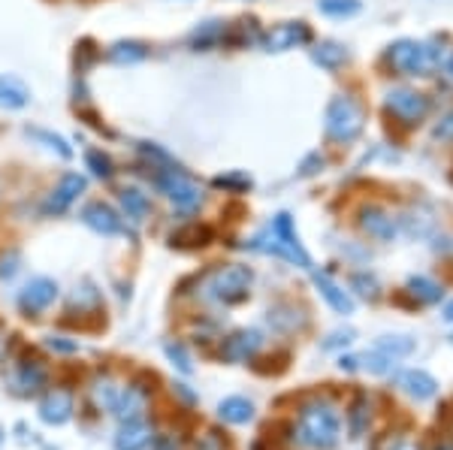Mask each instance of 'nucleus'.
Returning a JSON list of instances; mask_svg holds the SVG:
<instances>
[{"mask_svg": "<svg viewBox=\"0 0 453 450\" xmlns=\"http://www.w3.org/2000/svg\"><path fill=\"white\" fill-rule=\"evenodd\" d=\"M339 366H342V369H357V360H354V357H342Z\"/></svg>", "mask_w": 453, "mask_h": 450, "instance_id": "43", "label": "nucleus"}, {"mask_svg": "<svg viewBox=\"0 0 453 450\" xmlns=\"http://www.w3.org/2000/svg\"><path fill=\"white\" fill-rule=\"evenodd\" d=\"M85 185H88L85 176H79V172H64V176L58 179V185L49 191L46 202H42V212H46V215H64L73 202L85 194Z\"/></svg>", "mask_w": 453, "mask_h": 450, "instance_id": "9", "label": "nucleus"}, {"mask_svg": "<svg viewBox=\"0 0 453 450\" xmlns=\"http://www.w3.org/2000/svg\"><path fill=\"white\" fill-rule=\"evenodd\" d=\"M164 354H166V360L173 362L179 372H185V375H191L194 372V362H191V354L185 351V345L181 342H166L164 345Z\"/></svg>", "mask_w": 453, "mask_h": 450, "instance_id": "34", "label": "nucleus"}, {"mask_svg": "<svg viewBox=\"0 0 453 450\" xmlns=\"http://www.w3.org/2000/svg\"><path fill=\"white\" fill-rule=\"evenodd\" d=\"M46 347H49V351H55V354H76L79 342H64V336H49Z\"/></svg>", "mask_w": 453, "mask_h": 450, "instance_id": "38", "label": "nucleus"}, {"mask_svg": "<svg viewBox=\"0 0 453 450\" xmlns=\"http://www.w3.org/2000/svg\"><path fill=\"white\" fill-rule=\"evenodd\" d=\"M251 285H254V272L251 266L242 263H230L221 266V270L209 272L206 278V296L221 306H239L251 296Z\"/></svg>", "mask_w": 453, "mask_h": 450, "instance_id": "4", "label": "nucleus"}, {"mask_svg": "<svg viewBox=\"0 0 453 450\" xmlns=\"http://www.w3.org/2000/svg\"><path fill=\"white\" fill-rule=\"evenodd\" d=\"M444 317H448V321H453V302H448V309H444Z\"/></svg>", "mask_w": 453, "mask_h": 450, "instance_id": "45", "label": "nucleus"}, {"mask_svg": "<svg viewBox=\"0 0 453 450\" xmlns=\"http://www.w3.org/2000/svg\"><path fill=\"white\" fill-rule=\"evenodd\" d=\"M348 423H350V435H354V439H363L366 423H369V399L366 396H357L354 402H350Z\"/></svg>", "mask_w": 453, "mask_h": 450, "instance_id": "29", "label": "nucleus"}, {"mask_svg": "<svg viewBox=\"0 0 453 450\" xmlns=\"http://www.w3.org/2000/svg\"><path fill=\"white\" fill-rule=\"evenodd\" d=\"M408 294L414 296V300L426 302V306H433L444 296L441 285H435L433 278H423V275H414V278H408Z\"/></svg>", "mask_w": 453, "mask_h": 450, "instance_id": "26", "label": "nucleus"}, {"mask_svg": "<svg viewBox=\"0 0 453 450\" xmlns=\"http://www.w3.org/2000/svg\"><path fill=\"white\" fill-rule=\"evenodd\" d=\"M215 187H224V191H245V187H251V179L242 176V172H230V176H218Z\"/></svg>", "mask_w": 453, "mask_h": 450, "instance_id": "37", "label": "nucleus"}, {"mask_svg": "<svg viewBox=\"0 0 453 450\" xmlns=\"http://www.w3.org/2000/svg\"><path fill=\"white\" fill-rule=\"evenodd\" d=\"M318 10L324 12V16L345 19V16L360 12V0H318Z\"/></svg>", "mask_w": 453, "mask_h": 450, "instance_id": "33", "label": "nucleus"}, {"mask_svg": "<svg viewBox=\"0 0 453 450\" xmlns=\"http://www.w3.org/2000/svg\"><path fill=\"white\" fill-rule=\"evenodd\" d=\"M58 300V281L46 278V275H36L19 290V311L25 317H40L52 302Z\"/></svg>", "mask_w": 453, "mask_h": 450, "instance_id": "8", "label": "nucleus"}, {"mask_svg": "<svg viewBox=\"0 0 453 450\" xmlns=\"http://www.w3.org/2000/svg\"><path fill=\"white\" fill-rule=\"evenodd\" d=\"M378 351L387 354L390 360H399V357H408L414 351V339L411 336H384L378 342Z\"/></svg>", "mask_w": 453, "mask_h": 450, "instance_id": "31", "label": "nucleus"}, {"mask_svg": "<svg viewBox=\"0 0 453 450\" xmlns=\"http://www.w3.org/2000/svg\"><path fill=\"white\" fill-rule=\"evenodd\" d=\"M438 450H453V445H441V447H438Z\"/></svg>", "mask_w": 453, "mask_h": 450, "instance_id": "46", "label": "nucleus"}, {"mask_svg": "<svg viewBox=\"0 0 453 450\" xmlns=\"http://www.w3.org/2000/svg\"><path fill=\"white\" fill-rule=\"evenodd\" d=\"M363 125H366V115H363V106L357 103L348 94H339V97L330 100L324 115V127L326 136L335 142H354L357 136L363 133Z\"/></svg>", "mask_w": 453, "mask_h": 450, "instance_id": "5", "label": "nucleus"}, {"mask_svg": "<svg viewBox=\"0 0 453 450\" xmlns=\"http://www.w3.org/2000/svg\"><path fill=\"white\" fill-rule=\"evenodd\" d=\"M79 217H82L85 227L94 230L97 236H121V233H127V227H124V217L115 212L109 202H104V200L88 202Z\"/></svg>", "mask_w": 453, "mask_h": 450, "instance_id": "10", "label": "nucleus"}, {"mask_svg": "<svg viewBox=\"0 0 453 450\" xmlns=\"http://www.w3.org/2000/svg\"><path fill=\"white\" fill-rule=\"evenodd\" d=\"M311 40V31L305 21H284V25H275L269 34L260 36V46L266 52H288V49L305 46Z\"/></svg>", "mask_w": 453, "mask_h": 450, "instance_id": "11", "label": "nucleus"}, {"mask_svg": "<svg viewBox=\"0 0 453 450\" xmlns=\"http://www.w3.org/2000/svg\"><path fill=\"white\" fill-rule=\"evenodd\" d=\"M145 411H149V390L140 387V384H127V387L119 390V399L112 405V415L121 420H142Z\"/></svg>", "mask_w": 453, "mask_h": 450, "instance_id": "15", "label": "nucleus"}, {"mask_svg": "<svg viewBox=\"0 0 453 450\" xmlns=\"http://www.w3.org/2000/svg\"><path fill=\"white\" fill-rule=\"evenodd\" d=\"M19 270H21V254L16 248L0 254V281H4V278L10 281Z\"/></svg>", "mask_w": 453, "mask_h": 450, "instance_id": "35", "label": "nucleus"}, {"mask_svg": "<svg viewBox=\"0 0 453 450\" xmlns=\"http://www.w3.org/2000/svg\"><path fill=\"white\" fill-rule=\"evenodd\" d=\"M151 181L160 194L175 206V212L191 215L203 206V187L181 166H151Z\"/></svg>", "mask_w": 453, "mask_h": 450, "instance_id": "3", "label": "nucleus"}, {"mask_svg": "<svg viewBox=\"0 0 453 450\" xmlns=\"http://www.w3.org/2000/svg\"><path fill=\"white\" fill-rule=\"evenodd\" d=\"M441 76H444V82L453 88V55H448V61H444V67H441Z\"/></svg>", "mask_w": 453, "mask_h": 450, "instance_id": "42", "label": "nucleus"}, {"mask_svg": "<svg viewBox=\"0 0 453 450\" xmlns=\"http://www.w3.org/2000/svg\"><path fill=\"white\" fill-rule=\"evenodd\" d=\"M384 103H387V112H390L396 121H402L405 127L420 125V121L429 115V100L423 97L420 91H411V88H393L387 94Z\"/></svg>", "mask_w": 453, "mask_h": 450, "instance_id": "7", "label": "nucleus"}, {"mask_svg": "<svg viewBox=\"0 0 453 450\" xmlns=\"http://www.w3.org/2000/svg\"><path fill=\"white\" fill-rule=\"evenodd\" d=\"M149 57V46L140 40H121L115 46H109V61L112 64H136Z\"/></svg>", "mask_w": 453, "mask_h": 450, "instance_id": "23", "label": "nucleus"}, {"mask_svg": "<svg viewBox=\"0 0 453 450\" xmlns=\"http://www.w3.org/2000/svg\"><path fill=\"white\" fill-rule=\"evenodd\" d=\"M218 417L224 423H233V426H242V423H251L254 420V402L245 396H226L218 402Z\"/></svg>", "mask_w": 453, "mask_h": 450, "instance_id": "19", "label": "nucleus"}, {"mask_svg": "<svg viewBox=\"0 0 453 450\" xmlns=\"http://www.w3.org/2000/svg\"><path fill=\"white\" fill-rule=\"evenodd\" d=\"M399 387L411 399H418V402H429V399L438 393V381L429 372H423V369H408V372H402Z\"/></svg>", "mask_w": 453, "mask_h": 450, "instance_id": "17", "label": "nucleus"}, {"mask_svg": "<svg viewBox=\"0 0 453 450\" xmlns=\"http://www.w3.org/2000/svg\"><path fill=\"white\" fill-rule=\"evenodd\" d=\"M31 103V91L16 76H0V106L4 109H25Z\"/></svg>", "mask_w": 453, "mask_h": 450, "instance_id": "21", "label": "nucleus"}, {"mask_svg": "<svg viewBox=\"0 0 453 450\" xmlns=\"http://www.w3.org/2000/svg\"><path fill=\"white\" fill-rule=\"evenodd\" d=\"M360 227L363 233L378 239V242H393L396 239V221L378 206H366L360 212Z\"/></svg>", "mask_w": 453, "mask_h": 450, "instance_id": "16", "label": "nucleus"}, {"mask_svg": "<svg viewBox=\"0 0 453 450\" xmlns=\"http://www.w3.org/2000/svg\"><path fill=\"white\" fill-rule=\"evenodd\" d=\"M49 381V372L46 366H40V362H21L19 366V375H16V384L19 387H25V393H36V390H42Z\"/></svg>", "mask_w": 453, "mask_h": 450, "instance_id": "24", "label": "nucleus"}, {"mask_svg": "<svg viewBox=\"0 0 453 450\" xmlns=\"http://www.w3.org/2000/svg\"><path fill=\"white\" fill-rule=\"evenodd\" d=\"M76 411V399H73L70 390L64 387H55V390H46V396L40 399V417L46 420L49 426H61L67 423Z\"/></svg>", "mask_w": 453, "mask_h": 450, "instance_id": "13", "label": "nucleus"}, {"mask_svg": "<svg viewBox=\"0 0 453 450\" xmlns=\"http://www.w3.org/2000/svg\"><path fill=\"white\" fill-rule=\"evenodd\" d=\"M296 439L299 445L311 450H333L342 439V415L330 402H309L303 405L296 417Z\"/></svg>", "mask_w": 453, "mask_h": 450, "instance_id": "1", "label": "nucleus"}, {"mask_svg": "<svg viewBox=\"0 0 453 450\" xmlns=\"http://www.w3.org/2000/svg\"><path fill=\"white\" fill-rule=\"evenodd\" d=\"M119 390L121 387L112 378H97V381H94V387H91L94 405H97V408H104V411H112L115 399H119Z\"/></svg>", "mask_w": 453, "mask_h": 450, "instance_id": "28", "label": "nucleus"}, {"mask_svg": "<svg viewBox=\"0 0 453 450\" xmlns=\"http://www.w3.org/2000/svg\"><path fill=\"white\" fill-rule=\"evenodd\" d=\"M393 450H420V447H414L411 441H399V445H393Z\"/></svg>", "mask_w": 453, "mask_h": 450, "instance_id": "44", "label": "nucleus"}, {"mask_svg": "<svg viewBox=\"0 0 453 450\" xmlns=\"http://www.w3.org/2000/svg\"><path fill=\"white\" fill-rule=\"evenodd\" d=\"M363 360H366V369H369V372H375V375H387V372L393 369V360L387 357V354L378 351V347H375L372 354H366Z\"/></svg>", "mask_w": 453, "mask_h": 450, "instance_id": "36", "label": "nucleus"}, {"mask_svg": "<svg viewBox=\"0 0 453 450\" xmlns=\"http://www.w3.org/2000/svg\"><path fill=\"white\" fill-rule=\"evenodd\" d=\"M85 164H88V170L94 172L97 179H104V181H109L115 176V164H112V157L106 155V151H100V149H91L85 155Z\"/></svg>", "mask_w": 453, "mask_h": 450, "instance_id": "32", "label": "nucleus"}, {"mask_svg": "<svg viewBox=\"0 0 453 450\" xmlns=\"http://www.w3.org/2000/svg\"><path fill=\"white\" fill-rule=\"evenodd\" d=\"M314 287L320 290V296L326 300V306L339 315H354V300H350L348 290H342V285H335L326 272H314Z\"/></svg>", "mask_w": 453, "mask_h": 450, "instance_id": "18", "label": "nucleus"}, {"mask_svg": "<svg viewBox=\"0 0 453 450\" xmlns=\"http://www.w3.org/2000/svg\"><path fill=\"white\" fill-rule=\"evenodd\" d=\"M354 342V332L345 330V332H333L330 342H324V347H339V345H350Z\"/></svg>", "mask_w": 453, "mask_h": 450, "instance_id": "40", "label": "nucleus"}, {"mask_svg": "<svg viewBox=\"0 0 453 450\" xmlns=\"http://www.w3.org/2000/svg\"><path fill=\"white\" fill-rule=\"evenodd\" d=\"M121 209H124V215H127L130 221L140 224L151 212V200L145 197L140 187H124V191H121Z\"/></svg>", "mask_w": 453, "mask_h": 450, "instance_id": "22", "label": "nucleus"}, {"mask_svg": "<svg viewBox=\"0 0 453 450\" xmlns=\"http://www.w3.org/2000/svg\"><path fill=\"white\" fill-rule=\"evenodd\" d=\"M435 136H441V140H450V136H453V115H448V118H444L441 125L435 127Z\"/></svg>", "mask_w": 453, "mask_h": 450, "instance_id": "41", "label": "nucleus"}, {"mask_svg": "<svg viewBox=\"0 0 453 450\" xmlns=\"http://www.w3.org/2000/svg\"><path fill=\"white\" fill-rule=\"evenodd\" d=\"M263 347L260 330H236L221 342V357L230 362H248Z\"/></svg>", "mask_w": 453, "mask_h": 450, "instance_id": "12", "label": "nucleus"}, {"mask_svg": "<svg viewBox=\"0 0 453 450\" xmlns=\"http://www.w3.org/2000/svg\"><path fill=\"white\" fill-rule=\"evenodd\" d=\"M311 57H314V64H320L324 70H339L342 64L348 61V52H345V46H339V42H320V46L311 52Z\"/></svg>", "mask_w": 453, "mask_h": 450, "instance_id": "25", "label": "nucleus"}, {"mask_svg": "<svg viewBox=\"0 0 453 450\" xmlns=\"http://www.w3.org/2000/svg\"><path fill=\"white\" fill-rule=\"evenodd\" d=\"M211 239V230L209 227H200V224H191V227L179 230V233L170 236L173 245H179V248H196V245H209Z\"/></svg>", "mask_w": 453, "mask_h": 450, "instance_id": "27", "label": "nucleus"}, {"mask_svg": "<svg viewBox=\"0 0 453 450\" xmlns=\"http://www.w3.org/2000/svg\"><path fill=\"white\" fill-rule=\"evenodd\" d=\"M226 31H230V27H226L224 21H206V25H200L191 34L194 52H209V49L221 46V42L226 40Z\"/></svg>", "mask_w": 453, "mask_h": 450, "instance_id": "20", "label": "nucleus"}, {"mask_svg": "<svg viewBox=\"0 0 453 450\" xmlns=\"http://www.w3.org/2000/svg\"><path fill=\"white\" fill-rule=\"evenodd\" d=\"M354 285L357 287H366V290H363V296H369V300H378V281L372 278V275H354Z\"/></svg>", "mask_w": 453, "mask_h": 450, "instance_id": "39", "label": "nucleus"}, {"mask_svg": "<svg viewBox=\"0 0 453 450\" xmlns=\"http://www.w3.org/2000/svg\"><path fill=\"white\" fill-rule=\"evenodd\" d=\"M27 136H34L36 142H42L49 151H55L58 157H64V161H67V157H73V149L67 145V140H64V136L49 133V130H40V127H34V130L27 127Z\"/></svg>", "mask_w": 453, "mask_h": 450, "instance_id": "30", "label": "nucleus"}, {"mask_svg": "<svg viewBox=\"0 0 453 450\" xmlns=\"http://www.w3.org/2000/svg\"><path fill=\"white\" fill-rule=\"evenodd\" d=\"M448 52L438 49V42H418V40H399L387 49V64L399 76H433L444 67Z\"/></svg>", "mask_w": 453, "mask_h": 450, "instance_id": "2", "label": "nucleus"}, {"mask_svg": "<svg viewBox=\"0 0 453 450\" xmlns=\"http://www.w3.org/2000/svg\"><path fill=\"white\" fill-rule=\"evenodd\" d=\"M260 239H266V242H269V245H260V251L279 254V257L290 260V263H296V266H303V270H311V257H309V251L303 248V242H299V236L294 230V221H290L288 212H281L279 217H275L273 227H269Z\"/></svg>", "mask_w": 453, "mask_h": 450, "instance_id": "6", "label": "nucleus"}, {"mask_svg": "<svg viewBox=\"0 0 453 450\" xmlns=\"http://www.w3.org/2000/svg\"><path fill=\"white\" fill-rule=\"evenodd\" d=\"M157 435L149 420H124L119 435H115V450H149L155 447Z\"/></svg>", "mask_w": 453, "mask_h": 450, "instance_id": "14", "label": "nucleus"}]
</instances>
